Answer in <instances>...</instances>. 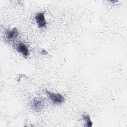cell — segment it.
<instances>
[{
	"label": "cell",
	"instance_id": "5",
	"mask_svg": "<svg viewBox=\"0 0 127 127\" xmlns=\"http://www.w3.org/2000/svg\"><path fill=\"white\" fill-rule=\"evenodd\" d=\"M31 106L35 111L39 112L43 108V103L41 100L36 99L32 101Z\"/></svg>",
	"mask_w": 127,
	"mask_h": 127
},
{
	"label": "cell",
	"instance_id": "1",
	"mask_svg": "<svg viewBox=\"0 0 127 127\" xmlns=\"http://www.w3.org/2000/svg\"><path fill=\"white\" fill-rule=\"evenodd\" d=\"M46 92L50 100L55 104H61L64 101V97L61 94L51 92L48 90H46Z\"/></svg>",
	"mask_w": 127,
	"mask_h": 127
},
{
	"label": "cell",
	"instance_id": "4",
	"mask_svg": "<svg viewBox=\"0 0 127 127\" xmlns=\"http://www.w3.org/2000/svg\"><path fill=\"white\" fill-rule=\"evenodd\" d=\"M17 51L20 53L25 58L29 55V50L27 47L22 42H19L16 45Z\"/></svg>",
	"mask_w": 127,
	"mask_h": 127
},
{
	"label": "cell",
	"instance_id": "6",
	"mask_svg": "<svg viewBox=\"0 0 127 127\" xmlns=\"http://www.w3.org/2000/svg\"><path fill=\"white\" fill-rule=\"evenodd\" d=\"M82 118L83 120L85 121V124L84 125L85 127H91L92 126V122L91 121L90 117L88 114H84L82 115Z\"/></svg>",
	"mask_w": 127,
	"mask_h": 127
},
{
	"label": "cell",
	"instance_id": "2",
	"mask_svg": "<svg viewBox=\"0 0 127 127\" xmlns=\"http://www.w3.org/2000/svg\"><path fill=\"white\" fill-rule=\"evenodd\" d=\"M35 19L39 28H43L46 26L47 22L43 12H40L36 14L35 16Z\"/></svg>",
	"mask_w": 127,
	"mask_h": 127
},
{
	"label": "cell",
	"instance_id": "3",
	"mask_svg": "<svg viewBox=\"0 0 127 127\" xmlns=\"http://www.w3.org/2000/svg\"><path fill=\"white\" fill-rule=\"evenodd\" d=\"M18 35V32L16 28H13L11 30H7L5 32V37L8 42L14 41Z\"/></svg>",
	"mask_w": 127,
	"mask_h": 127
}]
</instances>
